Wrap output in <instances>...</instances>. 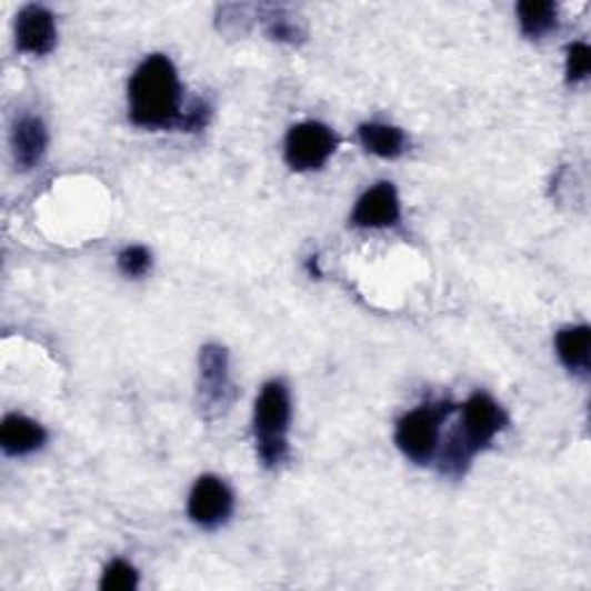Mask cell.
<instances>
[{"label":"cell","mask_w":591,"mask_h":591,"mask_svg":"<svg viewBox=\"0 0 591 591\" xmlns=\"http://www.w3.org/2000/svg\"><path fill=\"white\" fill-rule=\"evenodd\" d=\"M130 118L148 130L179 128L183 118V88L173 63L162 53L148 56L130 79Z\"/></svg>","instance_id":"6da1fadb"},{"label":"cell","mask_w":591,"mask_h":591,"mask_svg":"<svg viewBox=\"0 0 591 591\" xmlns=\"http://www.w3.org/2000/svg\"><path fill=\"white\" fill-rule=\"evenodd\" d=\"M509 425V417L490 395L474 393L462 407L460 428L449 437L441 451L439 469L453 479L464 477L471 460L485 451L494 437Z\"/></svg>","instance_id":"7a4b0ae2"},{"label":"cell","mask_w":591,"mask_h":591,"mask_svg":"<svg viewBox=\"0 0 591 591\" xmlns=\"http://www.w3.org/2000/svg\"><path fill=\"white\" fill-rule=\"evenodd\" d=\"M291 400L284 381H269L254 402L257 455L266 467H278L289 455Z\"/></svg>","instance_id":"3957f363"},{"label":"cell","mask_w":591,"mask_h":591,"mask_svg":"<svg viewBox=\"0 0 591 591\" xmlns=\"http://www.w3.org/2000/svg\"><path fill=\"white\" fill-rule=\"evenodd\" d=\"M455 404L439 402V404H423L419 409L409 411L407 417L398 421L395 428V443L398 449L417 464H425L434 458L439 449L441 423L453 413Z\"/></svg>","instance_id":"277c9868"},{"label":"cell","mask_w":591,"mask_h":591,"mask_svg":"<svg viewBox=\"0 0 591 591\" xmlns=\"http://www.w3.org/2000/svg\"><path fill=\"white\" fill-rule=\"evenodd\" d=\"M236 391L229 377V353L220 344H206L199 357V407L206 419H216L231 404Z\"/></svg>","instance_id":"5b68a950"},{"label":"cell","mask_w":591,"mask_h":591,"mask_svg":"<svg viewBox=\"0 0 591 591\" xmlns=\"http://www.w3.org/2000/svg\"><path fill=\"white\" fill-rule=\"evenodd\" d=\"M338 148V137L323 123L293 126L284 141L287 164L296 171H317L331 160Z\"/></svg>","instance_id":"8992f818"},{"label":"cell","mask_w":591,"mask_h":591,"mask_svg":"<svg viewBox=\"0 0 591 591\" xmlns=\"http://www.w3.org/2000/svg\"><path fill=\"white\" fill-rule=\"evenodd\" d=\"M233 494L218 477H201L188 501V513L194 524L203 529H218L231 518Z\"/></svg>","instance_id":"52a82bcc"},{"label":"cell","mask_w":591,"mask_h":591,"mask_svg":"<svg viewBox=\"0 0 591 591\" xmlns=\"http://www.w3.org/2000/svg\"><path fill=\"white\" fill-rule=\"evenodd\" d=\"M353 224L363 229L393 227L400 222V199L393 183L381 181L370 188L357 203L351 216Z\"/></svg>","instance_id":"ba28073f"},{"label":"cell","mask_w":591,"mask_h":591,"mask_svg":"<svg viewBox=\"0 0 591 591\" xmlns=\"http://www.w3.org/2000/svg\"><path fill=\"white\" fill-rule=\"evenodd\" d=\"M14 36L19 51L44 56L56 47V19L42 6H26L17 14Z\"/></svg>","instance_id":"9c48e42d"},{"label":"cell","mask_w":591,"mask_h":591,"mask_svg":"<svg viewBox=\"0 0 591 591\" xmlns=\"http://www.w3.org/2000/svg\"><path fill=\"white\" fill-rule=\"evenodd\" d=\"M49 146L44 123L36 116H21L12 128V151L21 169H33L42 162Z\"/></svg>","instance_id":"30bf717a"},{"label":"cell","mask_w":591,"mask_h":591,"mask_svg":"<svg viewBox=\"0 0 591 591\" xmlns=\"http://www.w3.org/2000/svg\"><path fill=\"white\" fill-rule=\"evenodd\" d=\"M47 432L40 423L31 421L21 413H10L6 417L3 425H0V447L12 458L36 453L44 447Z\"/></svg>","instance_id":"8fae6325"},{"label":"cell","mask_w":591,"mask_h":591,"mask_svg":"<svg viewBox=\"0 0 591 591\" xmlns=\"http://www.w3.org/2000/svg\"><path fill=\"white\" fill-rule=\"evenodd\" d=\"M557 357L571 372H589V351H591V331L589 327H569L561 329L554 340Z\"/></svg>","instance_id":"7c38bea8"},{"label":"cell","mask_w":591,"mask_h":591,"mask_svg":"<svg viewBox=\"0 0 591 591\" xmlns=\"http://www.w3.org/2000/svg\"><path fill=\"white\" fill-rule=\"evenodd\" d=\"M359 139L363 143L365 151H370L377 158H400L404 153V132L395 126H383V123H365L359 128Z\"/></svg>","instance_id":"4fadbf2b"},{"label":"cell","mask_w":591,"mask_h":591,"mask_svg":"<svg viewBox=\"0 0 591 591\" xmlns=\"http://www.w3.org/2000/svg\"><path fill=\"white\" fill-rule=\"evenodd\" d=\"M518 17L522 33L531 40H539L557 28L559 10L550 0H524L518 6Z\"/></svg>","instance_id":"5bb4252c"},{"label":"cell","mask_w":591,"mask_h":591,"mask_svg":"<svg viewBox=\"0 0 591 591\" xmlns=\"http://www.w3.org/2000/svg\"><path fill=\"white\" fill-rule=\"evenodd\" d=\"M139 584V575L134 571V567H130L128 561L123 559H116L111 564L104 569L100 589L104 591H132Z\"/></svg>","instance_id":"9a60e30c"},{"label":"cell","mask_w":591,"mask_h":591,"mask_svg":"<svg viewBox=\"0 0 591 591\" xmlns=\"http://www.w3.org/2000/svg\"><path fill=\"white\" fill-rule=\"evenodd\" d=\"M153 257L143 246H132L126 248L121 254H118V269H121L123 276L128 278H141L148 271H151Z\"/></svg>","instance_id":"2e32d148"},{"label":"cell","mask_w":591,"mask_h":591,"mask_svg":"<svg viewBox=\"0 0 591 591\" xmlns=\"http://www.w3.org/2000/svg\"><path fill=\"white\" fill-rule=\"evenodd\" d=\"M591 70V51L584 42H575L567 51V81L578 83L587 79Z\"/></svg>","instance_id":"e0dca14e"},{"label":"cell","mask_w":591,"mask_h":591,"mask_svg":"<svg viewBox=\"0 0 591 591\" xmlns=\"http://www.w3.org/2000/svg\"><path fill=\"white\" fill-rule=\"evenodd\" d=\"M209 121H211V107L206 104V102H201V100H197V102L183 113L179 128L186 130V132H199V130H203L206 126H209Z\"/></svg>","instance_id":"ac0fdd59"},{"label":"cell","mask_w":591,"mask_h":591,"mask_svg":"<svg viewBox=\"0 0 591 591\" xmlns=\"http://www.w3.org/2000/svg\"><path fill=\"white\" fill-rule=\"evenodd\" d=\"M296 36H299V31H296V28L291 23H287L284 19H280V21H276L271 26V38L273 40H289V42H293Z\"/></svg>","instance_id":"d6986e66"},{"label":"cell","mask_w":591,"mask_h":591,"mask_svg":"<svg viewBox=\"0 0 591 591\" xmlns=\"http://www.w3.org/2000/svg\"><path fill=\"white\" fill-rule=\"evenodd\" d=\"M308 269H310V273L312 276H321V271H319V266H317V257H310V261H308Z\"/></svg>","instance_id":"ffe728a7"}]
</instances>
